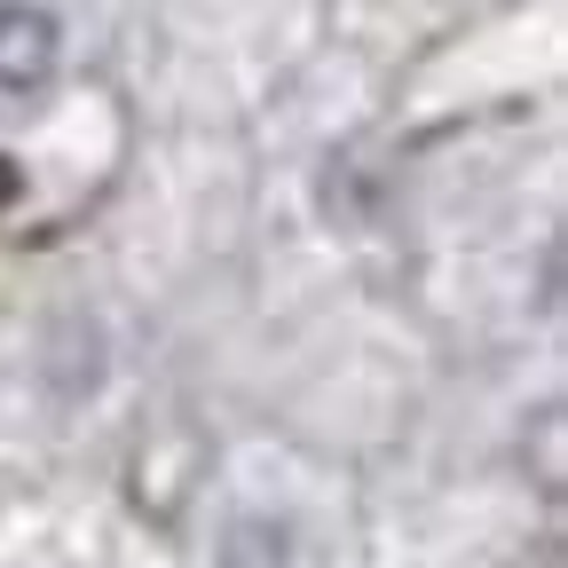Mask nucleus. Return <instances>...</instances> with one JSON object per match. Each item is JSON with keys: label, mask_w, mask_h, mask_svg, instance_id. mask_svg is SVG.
<instances>
[{"label": "nucleus", "mask_w": 568, "mask_h": 568, "mask_svg": "<svg viewBox=\"0 0 568 568\" xmlns=\"http://www.w3.org/2000/svg\"><path fill=\"white\" fill-rule=\"evenodd\" d=\"M63 24L40 0H0V95H40L55 80Z\"/></svg>", "instance_id": "nucleus-1"}, {"label": "nucleus", "mask_w": 568, "mask_h": 568, "mask_svg": "<svg viewBox=\"0 0 568 568\" xmlns=\"http://www.w3.org/2000/svg\"><path fill=\"white\" fill-rule=\"evenodd\" d=\"M222 568H293L284 529H276V521H237L230 545H222Z\"/></svg>", "instance_id": "nucleus-2"}]
</instances>
